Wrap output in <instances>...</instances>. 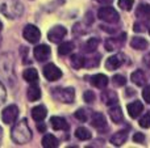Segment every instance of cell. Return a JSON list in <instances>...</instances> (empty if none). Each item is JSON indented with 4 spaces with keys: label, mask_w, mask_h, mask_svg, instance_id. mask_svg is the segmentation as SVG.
Listing matches in <instances>:
<instances>
[{
    "label": "cell",
    "mask_w": 150,
    "mask_h": 148,
    "mask_svg": "<svg viewBox=\"0 0 150 148\" xmlns=\"http://www.w3.org/2000/svg\"><path fill=\"white\" fill-rule=\"evenodd\" d=\"M42 146L45 148H55L59 146V142H58V139L55 138L54 135L47 134V135H45L44 139H42Z\"/></svg>",
    "instance_id": "cb8c5ba5"
},
{
    "label": "cell",
    "mask_w": 150,
    "mask_h": 148,
    "mask_svg": "<svg viewBox=\"0 0 150 148\" xmlns=\"http://www.w3.org/2000/svg\"><path fill=\"white\" fill-rule=\"evenodd\" d=\"M1 136H3V128L0 127V139H1Z\"/></svg>",
    "instance_id": "ee69618b"
},
{
    "label": "cell",
    "mask_w": 150,
    "mask_h": 148,
    "mask_svg": "<svg viewBox=\"0 0 150 148\" xmlns=\"http://www.w3.org/2000/svg\"><path fill=\"white\" fill-rule=\"evenodd\" d=\"M75 117H76V119L82 121V122H86V121H87V113H86L84 109H78L76 112H75Z\"/></svg>",
    "instance_id": "8d00e7d4"
},
{
    "label": "cell",
    "mask_w": 150,
    "mask_h": 148,
    "mask_svg": "<svg viewBox=\"0 0 150 148\" xmlns=\"http://www.w3.org/2000/svg\"><path fill=\"white\" fill-rule=\"evenodd\" d=\"M127 109H128V113H129L130 117L137 118V117H140V114L142 113L144 105H142V102H140V101H133L128 105Z\"/></svg>",
    "instance_id": "5bb4252c"
},
{
    "label": "cell",
    "mask_w": 150,
    "mask_h": 148,
    "mask_svg": "<svg viewBox=\"0 0 150 148\" xmlns=\"http://www.w3.org/2000/svg\"><path fill=\"white\" fill-rule=\"evenodd\" d=\"M146 29V22L145 21H137V22L134 24V26H133V30L137 31V33H142V31H145Z\"/></svg>",
    "instance_id": "e575fe53"
},
{
    "label": "cell",
    "mask_w": 150,
    "mask_h": 148,
    "mask_svg": "<svg viewBox=\"0 0 150 148\" xmlns=\"http://www.w3.org/2000/svg\"><path fill=\"white\" fill-rule=\"evenodd\" d=\"M144 63H145L146 67L150 68V52H149V54H146L145 57H144Z\"/></svg>",
    "instance_id": "60d3db41"
},
{
    "label": "cell",
    "mask_w": 150,
    "mask_h": 148,
    "mask_svg": "<svg viewBox=\"0 0 150 148\" xmlns=\"http://www.w3.org/2000/svg\"><path fill=\"white\" fill-rule=\"evenodd\" d=\"M98 17L101 21H105L108 24H116L120 20L119 13L116 12V9H113L112 7H103L99 9Z\"/></svg>",
    "instance_id": "5b68a950"
},
{
    "label": "cell",
    "mask_w": 150,
    "mask_h": 148,
    "mask_svg": "<svg viewBox=\"0 0 150 148\" xmlns=\"http://www.w3.org/2000/svg\"><path fill=\"white\" fill-rule=\"evenodd\" d=\"M17 117H18V108L16 106V105H9V106L5 108L1 113V119H3V122L7 123V125H11V123L16 122Z\"/></svg>",
    "instance_id": "8992f818"
},
{
    "label": "cell",
    "mask_w": 150,
    "mask_h": 148,
    "mask_svg": "<svg viewBox=\"0 0 150 148\" xmlns=\"http://www.w3.org/2000/svg\"><path fill=\"white\" fill-rule=\"evenodd\" d=\"M40 97H41V89H40L36 84H33L32 87H29V89H28V98H29V101H32V102L37 101Z\"/></svg>",
    "instance_id": "d4e9b609"
},
{
    "label": "cell",
    "mask_w": 150,
    "mask_h": 148,
    "mask_svg": "<svg viewBox=\"0 0 150 148\" xmlns=\"http://www.w3.org/2000/svg\"><path fill=\"white\" fill-rule=\"evenodd\" d=\"M83 98H84V101L87 104H91V102L95 101V93L92 91H86L84 94H83Z\"/></svg>",
    "instance_id": "d590c367"
},
{
    "label": "cell",
    "mask_w": 150,
    "mask_h": 148,
    "mask_svg": "<svg viewBox=\"0 0 150 148\" xmlns=\"http://www.w3.org/2000/svg\"><path fill=\"white\" fill-rule=\"evenodd\" d=\"M91 84H92L93 87H96V88H99V89H103L108 85V77H107L105 75H103V73L93 75L92 77H91Z\"/></svg>",
    "instance_id": "9a60e30c"
},
{
    "label": "cell",
    "mask_w": 150,
    "mask_h": 148,
    "mask_svg": "<svg viewBox=\"0 0 150 148\" xmlns=\"http://www.w3.org/2000/svg\"><path fill=\"white\" fill-rule=\"evenodd\" d=\"M140 126L141 127H144V128H149L150 127V112H148L140 119Z\"/></svg>",
    "instance_id": "836d02e7"
},
{
    "label": "cell",
    "mask_w": 150,
    "mask_h": 148,
    "mask_svg": "<svg viewBox=\"0 0 150 148\" xmlns=\"http://www.w3.org/2000/svg\"><path fill=\"white\" fill-rule=\"evenodd\" d=\"M130 79H132L133 83L138 87L145 85V83H146V75H145V72L141 70L134 71V72L132 73V76H130Z\"/></svg>",
    "instance_id": "d6986e66"
},
{
    "label": "cell",
    "mask_w": 150,
    "mask_h": 148,
    "mask_svg": "<svg viewBox=\"0 0 150 148\" xmlns=\"http://www.w3.org/2000/svg\"><path fill=\"white\" fill-rule=\"evenodd\" d=\"M46 114H47L46 109H45V106H42V105L32 109V118H33L34 121H37V122H41V121L46 117Z\"/></svg>",
    "instance_id": "ffe728a7"
},
{
    "label": "cell",
    "mask_w": 150,
    "mask_h": 148,
    "mask_svg": "<svg viewBox=\"0 0 150 148\" xmlns=\"http://www.w3.org/2000/svg\"><path fill=\"white\" fill-rule=\"evenodd\" d=\"M130 46L136 50H145L148 49L149 43L145 38H141V37H134V38L130 41Z\"/></svg>",
    "instance_id": "603a6c76"
},
{
    "label": "cell",
    "mask_w": 150,
    "mask_h": 148,
    "mask_svg": "<svg viewBox=\"0 0 150 148\" xmlns=\"http://www.w3.org/2000/svg\"><path fill=\"white\" fill-rule=\"evenodd\" d=\"M50 47L46 46V45H40V46L34 47V58H36L38 62H45L47 58L50 57Z\"/></svg>",
    "instance_id": "7c38bea8"
},
{
    "label": "cell",
    "mask_w": 150,
    "mask_h": 148,
    "mask_svg": "<svg viewBox=\"0 0 150 148\" xmlns=\"http://www.w3.org/2000/svg\"><path fill=\"white\" fill-rule=\"evenodd\" d=\"M11 136H12V140L17 144L28 143V142L32 139V131L28 126V121L26 119L18 121V122L13 126Z\"/></svg>",
    "instance_id": "6da1fadb"
},
{
    "label": "cell",
    "mask_w": 150,
    "mask_h": 148,
    "mask_svg": "<svg viewBox=\"0 0 150 148\" xmlns=\"http://www.w3.org/2000/svg\"><path fill=\"white\" fill-rule=\"evenodd\" d=\"M136 16H137L141 21H145V22L150 21V5L140 4V7L136 10Z\"/></svg>",
    "instance_id": "2e32d148"
},
{
    "label": "cell",
    "mask_w": 150,
    "mask_h": 148,
    "mask_svg": "<svg viewBox=\"0 0 150 148\" xmlns=\"http://www.w3.org/2000/svg\"><path fill=\"white\" fill-rule=\"evenodd\" d=\"M109 117H111V119L115 123H121L122 119H124V115H122L121 108H120V106L111 108V109H109Z\"/></svg>",
    "instance_id": "44dd1931"
},
{
    "label": "cell",
    "mask_w": 150,
    "mask_h": 148,
    "mask_svg": "<svg viewBox=\"0 0 150 148\" xmlns=\"http://www.w3.org/2000/svg\"><path fill=\"white\" fill-rule=\"evenodd\" d=\"M125 37H127V34L121 33L120 37H117V38H108L105 41V49L108 50V51H113V50L120 49L125 42Z\"/></svg>",
    "instance_id": "8fae6325"
},
{
    "label": "cell",
    "mask_w": 150,
    "mask_h": 148,
    "mask_svg": "<svg viewBox=\"0 0 150 148\" xmlns=\"http://www.w3.org/2000/svg\"><path fill=\"white\" fill-rule=\"evenodd\" d=\"M44 76L49 81H55V80H58V79H61L62 71H61L55 64L49 63V64H46L44 67Z\"/></svg>",
    "instance_id": "ba28073f"
},
{
    "label": "cell",
    "mask_w": 150,
    "mask_h": 148,
    "mask_svg": "<svg viewBox=\"0 0 150 148\" xmlns=\"http://www.w3.org/2000/svg\"><path fill=\"white\" fill-rule=\"evenodd\" d=\"M124 60H125V57L122 54H116V55H113V57H109L105 62V68L108 71L117 70L119 67L122 66Z\"/></svg>",
    "instance_id": "30bf717a"
},
{
    "label": "cell",
    "mask_w": 150,
    "mask_h": 148,
    "mask_svg": "<svg viewBox=\"0 0 150 148\" xmlns=\"http://www.w3.org/2000/svg\"><path fill=\"white\" fill-rule=\"evenodd\" d=\"M5 97H7V92H5V88L4 85L1 84V81H0V105L4 104L5 101Z\"/></svg>",
    "instance_id": "f35d334b"
},
{
    "label": "cell",
    "mask_w": 150,
    "mask_h": 148,
    "mask_svg": "<svg viewBox=\"0 0 150 148\" xmlns=\"http://www.w3.org/2000/svg\"><path fill=\"white\" fill-rule=\"evenodd\" d=\"M52 96L55 101L63 104H73L75 100V91L73 88H55L53 89Z\"/></svg>",
    "instance_id": "277c9868"
},
{
    "label": "cell",
    "mask_w": 150,
    "mask_h": 148,
    "mask_svg": "<svg viewBox=\"0 0 150 148\" xmlns=\"http://www.w3.org/2000/svg\"><path fill=\"white\" fill-rule=\"evenodd\" d=\"M66 33H67L66 28H63V26H54V28H52L50 31L47 33V38H49V41L54 42V43H58V42H61L65 38Z\"/></svg>",
    "instance_id": "9c48e42d"
},
{
    "label": "cell",
    "mask_w": 150,
    "mask_h": 148,
    "mask_svg": "<svg viewBox=\"0 0 150 148\" xmlns=\"http://www.w3.org/2000/svg\"><path fill=\"white\" fill-rule=\"evenodd\" d=\"M149 34H150V29H149Z\"/></svg>",
    "instance_id": "bcb514c9"
},
{
    "label": "cell",
    "mask_w": 150,
    "mask_h": 148,
    "mask_svg": "<svg viewBox=\"0 0 150 148\" xmlns=\"http://www.w3.org/2000/svg\"><path fill=\"white\" fill-rule=\"evenodd\" d=\"M112 80H113V84L116 87H122L127 84V79H125V76H122V75H115Z\"/></svg>",
    "instance_id": "d6a6232c"
},
{
    "label": "cell",
    "mask_w": 150,
    "mask_h": 148,
    "mask_svg": "<svg viewBox=\"0 0 150 148\" xmlns=\"http://www.w3.org/2000/svg\"><path fill=\"white\" fill-rule=\"evenodd\" d=\"M101 98L107 105H112L117 102V94L113 91H105L104 93H101Z\"/></svg>",
    "instance_id": "484cf974"
},
{
    "label": "cell",
    "mask_w": 150,
    "mask_h": 148,
    "mask_svg": "<svg viewBox=\"0 0 150 148\" xmlns=\"http://www.w3.org/2000/svg\"><path fill=\"white\" fill-rule=\"evenodd\" d=\"M74 47H75V45L73 42H63V43H61L59 49H58V52H59V55H67L73 51Z\"/></svg>",
    "instance_id": "f1b7e54d"
},
{
    "label": "cell",
    "mask_w": 150,
    "mask_h": 148,
    "mask_svg": "<svg viewBox=\"0 0 150 148\" xmlns=\"http://www.w3.org/2000/svg\"><path fill=\"white\" fill-rule=\"evenodd\" d=\"M23 76H24V79L30 84H36L37 81H38V72H37L34 68H28V70H25Z\"/></svg>",
    "instance_id": "7402d4cb"
},
{
    "label": "cell",
    "mask_w": 150,
    "mask_h": 148,
    "mask_svg": "<svg viewBox=\"0 0 150 148\" xmlns=\"http://www.w3.org/2000/svg\"><path fill=\"white\" fill-rule=\"evenodd\" d=\"M0 77L15 83V70H13V58L11 54H3L0 57Z\"/></svg>",
    "instance_id": "3957f363"
},
{
    "label": "cell",
    "mask_w": 150,
    "mask_h": 148,
    "mask_svg": "<svg viewBox=\"0 0 150 148\" xmlns=\"http://www.w3.org/2000/svg\"><path fill=\"white\" fill-rule=\"evenodd\" d=\"M99 63H100V55H96L93 58H87L84 66L86 67H96Z\"/></svg>",
    "instance_id": "4dcf8cb0"
},
{
    "label": "cell",
    "mask_w": 150,
    "mask_h": 148,
    "mask_svg": "<svg viewBox=\"0 0 150 148\" xmlns=\"http://www.w3.org/2000/svg\"><path fill=\"white\" fill-rule=\"evenodd\" d=\"M98 45H99V39L98 38H91L86 42L84 45V50L87 52H91V51H95L98 49Z\"/></svg>",
    "instance_id": "f546056e"
},
{
    "label": "cell",
    "mask_w": 150,
    "mask_h": 148,
    "mask_svg": "<svg viewBox=\"0 0 150 148\" xmlns=\"http://www.w3.org/2000/svg\"><path fill=\"white\" fill-rule=\"evenodd\" d=\"M134 4V0H119V7L124 10H130Z\"/></svg>",
    "instance_id": "1f68e13d"
},
{
    "label": "cell",
    "mask_w": 150,
    "mask_h": 148,
    "mask_svg": "<svg viewBox=\"0 0 150 148\" xmlns=\"http://www.w3.org/2000/svg\"><path fill=\"white\" fill-rule=\"evenodd\" d=\"M1 28H3V25H1V21H0V30H1Z\"/></svg>",
    "instance_id": "f6af8a7d"
},
{
    "label": "cell",
    "mask_w": 150,
    "mask_h": 148,
    "mask_svg": "<svg viewBox=\"0 0 150 148\" xmlns=\"http://www.w3.org/2000/svg\"><path fill=\"white\" fill-rule=\"evenodd\" d=\"M24 38L26 39L30 43H36V42L40 41V37H41V31L37 26L34 25H26L25 29H24Z\"/></svg>",
    "instance_id": "52a82bcc"
},
{
    "label": "cell",
    "mask_w": 150,
    "mask_h": 148,
    "mask_svg": "<svg viewBox=\"0 0 150 148\" xmlns=\"http://www.w3.org/2000/svg\"><path fill=\"white\" fill-rule=\"evenodd\" d=\"M75 136H76L79 140H88V139L92 138V134L86 127H78L76 131H75Z\"/></svg>",
    "instance_id": "83f0119b"
},
{
    "label": "cell",
    "mask_w": 150,
    "mask_h": 148,
    "mask_svg": "<svg viewBox=\"0 0 150 148\" xmlns=\"http://www.w3.org/2000/svg\"><path fill=\"white\" fill-rule=\"evenodd\" d=\"M127 139H128V131L121 130L112 135L111 143L113 144V146H121V144H124L125 142H127Z\"/></svg>",
    "instance_id": "ac0fdd59"
},
{
    "label": "cell",
    "mask_w": 150,
    "mask_h": 148,
    "mask_svg": "<svg viewBox=\"0 0 150 148\" xmlns=\"http://www.w3.org/2000/svg\"><path fill=\"white\" fill-rule=\"evenodd\" d=\"M37 128H38L41 133H44V131H45V125H44V123H40V125H37Z\"/></svg>",
    "instance_id": "7bdbcfd3"
},
{
    "label": "cell",
    "mask_w": 150,
    "mask_h": 148,
    "mask_svg": "<svg viewBox=\"0 0 150 148\" xmlns=\"http://www.w3.org/2000/svg\"><path fill=\"white\" fill-rule=\"evenodd\" d=\"M133 140H134L136 143H144V142H145V135H144L142 133H136L134 136H133Z\"/></svg>",
    "instance_id": "ab89813d"
},
{
    "label": "cell",
    "mask_w": 150,
    "mask_h": 148,
    "mask_svg": "<svg viewBox=\"0 0 150 148\" xmlns=\"http://www.w3.org/2000/svg\"><path fill=\"white\" fill-rule=\"evenodd\" d=\"M142 97H144V100H145L148 104H150V84H149V85H146L145 88H144V91H142Z\"/></svg>",
    "instance_id": "74e56055"
},
{
    "label": "cell",
    "mask_w": 150,
    "mask_h": 148,
    "mask_svg": "<svg viewBox=\"0 0 150 148\" xmlns=\"http://www.w3.org/2000/svg\"><path fill=\"white\" fill-rule=\"evenodd\" d=\"M24 7L18 0H0V13L5 16V17L11 18H17L23 15Z\"/></svg>",
    "instance_id": "7a4b0ae2"
},
{
    "label": "cell",
    "mask_w": 150,
    "mask_h": 148,
    "mask_svg": "<svg viewBox=\"0 0 150 148\" xmlns=\"http://www.w3.org/2000/svg\"><path fill=\"white\" fill-rule=\"evenodd\" d=\"M50 125L54 130H69V123L62 117H52L50 118Z\"/></svg>",
    "instance_id": "e0dca14e"
},
{
    "label": "cell",
    "mask_w": 150,
    "mask_h": 148,
    "mask_svg": "<svg viewBox=\"0 0 150 148\" xmlns=\"http://www.w3.org/2000/svg\"><path fill=\"white\" fill-rule=\"evenodd\" d=\"M98 3H100V4H111L113 0H96Z\"/></svg>",
    "instance_id": "b9f144b4"
},
{
    "label": "cell",
    "mask_w": 150,
    "mask_h": 148,
    "mask_svg": "<svg viewBox=\"0 0 150 148\" xmlns=\"http://www.w3.org/2000/svg\"><path fill=\"white\" fill-rule=\"evenodd\" d=\"M70 62H71V66H73L75 70H79V68H82L83 66H84L86 59L80 54H74L73 57H71Z\"/></svg>",
    "instance_id": "4316f807"
},
{
    "label": "cell",
    "mask_w": 150,
    "mask_h": 148,
    "mask_svg": "<svg viewBox=\"0 0 150 148\" xmlns=\"http://www.w3.org/2000/svg\"><path fill=\"white\" fill-rule=\"evenodd\" d=\"M90 123L92 125V127L98 128V130H101V128L107 127L105 117H104L101 113H93L92 117H91V122Z\"/></svg>",
    "instance_id": "4fadbf2b"
}]
</instances>
